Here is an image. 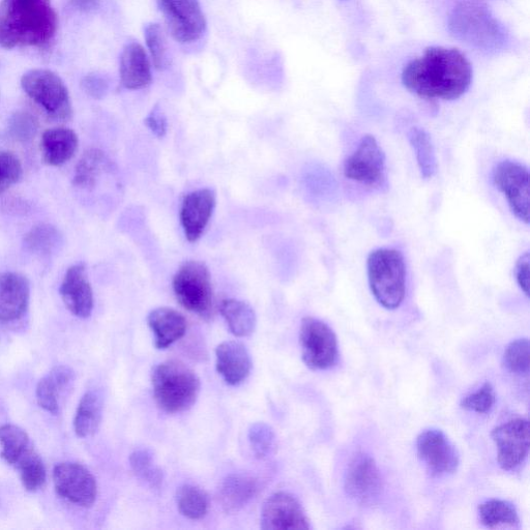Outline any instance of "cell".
Masks as SVG:
<instances>
[{
    "instance_id": "e0dca14e",
    "label": "cell",
    "mask_w": 530,
    "mask_h": 530,
    "mask_svg": "<svg viewBox=\"0 0 530 530\" xmlns=\"http://www.w3.org/2000/svg\"><path fill=\"white\" fill-rule=\"evenodd\" d=\"M60 292L66 307L73 315L79 318L91 316L94 309V292L84 264H75L67 271Z\"/></svg>"
},
{
    "instance_id": "5bb4252c",
    "label": "cell",
    "mask_w": 530,
    "mask_h": 530,
    "mask_svg": "<svg viewBox=\"0 0 530 530\" xmlns=\"http://www.w3.org/2000/svg\"><path fill=\"white\" fill-rule=\"evenodd\" d=\"M491 437L497 447V461L505 470L524 462L529 452V423L518 419L496 427Z\"/></svg>"
},
{
    "instance_id": "5b68a950",
    "label": "cell",
    "mask_w": 530,
    "mask_h": 530,
    "mask_svg": "<svg viewBox=\"0 0 530 530\" xmlns=\"http://www.w3.org/2000/svg\"><path fill=\"white\" fill-rule=\"evenodd\" d=\"M176 299L189 312L209 320L215 315L216 302L212 277L208 267L198 260H189L173 277Z\"/></svg>"
},
{
    "instance_id": "d6986e66",
    "label": "cell",
    "mask_w": 530,
    "mask_h": 530,
    "mask_svg": "<svg viewBox=\"0 0 530 530\" xmlns=\"http://www.w3.org/2000/svg\"><path fill=\"white\" fill-rule=\"evenodd\" d=\"M217 371L227 385L235 387L243 384L252 370V360L245 345L226 341L216 349Z\"/></svg>"
},
{
    "instance_id": "603a6c76",
    "label": "cell",
    "mask_w": 530,
    "mask_h": 530,
    "mask_svg": "<svg viewBox=\"0 0 530 530\" xmlns=\"http://www.w3.org/2000/svg\"><path fill=\"white\" fill-rule=\"evenodd\" d=\"M74 377V371L70 367H54L39 381L36 392L39 405L49 414L57 415L60 412L61 396L71 387Z\"/></svg>"
},
{
    "instance_id": "8d00e7d4",
    "label": "cell",
    "mask_w": 530,
    "mask_h": 530,
    "mask_svg": "<svg viewBox=\"0 0 530 530\" xmlns=\"http://www.w3.org/2000/svg\"><path fill=\"white\" fill-rule=\"evenodd\" d=\"M39 122L36 117L29 112H16L9 121V134L19 142H29L33 140L38 132Z\"/></svg>"
},
{
    "instance_id": "7a4b0ae2",
    "label": "cell",
    "mask_w": 530,
    "mask_h": 530,
    "mask_svg": "<svg viewBox=\"0 0 530 530\" xmlns=\"http://www.w3.org/2000/svg\"><path fill=\"white\" fill-rule=\"evenodd\" d=\"M57 14L51 0H2L0 46L45 47L57 32Z\"/></svg>"
},
{
    "instance_id": "30bf717a",
    "label": "cell",
    "mask_w": 530,
    "mask_h": 530,
    "mask_svg": "<svg viewBox=\"0 0 530 530\" xmlns=\"http://www.w3.org/2000/svg\"><path fill=\"white\" fill-rule=\"evenodd\" d=\"M493 183L506 197L515 217L529 224V171L521 163L506 160L493 169Z\"/></svg>"
},
{
    "instance_id": "7bdbcfd3",
    "label": "cell",
    "mask_w": 530,
    "mask_h": 530,
    "mask_svg": "<svg viewBox=\"0 0 530 530\" xmlns=\"http://www.w3.org/2000/svg\"><path fill=\"white\" fill-rule=\"evenodd\" d=\"M83 88L91 97L95 99H102L108 91V84L103 77L91 75L85 77L83 81Z\"/></svg>"
},
{
    "instance_id": "ab89813d",
    "label": "cell",
    "mask_w": 530,
    "mask_h": 530,
    "mask_svg": "<svg viewBox=\"0 0 530 530\" xmlns=\"http://www.w3.org/2000/svg\"><path fill=\"white\" fill-rule=\"evenodd\" d=\"M494 404V389L489 382H486L476 393L466 396L461 402V407L465 410L478 412V414H487Z\"/></svg>"
},
{
    "instance_id": "e575fe53",
    "label": "cell",
    "mask_w": 530,
    "mask_h": 530,
    "mask_svg": "<svg viewBox=\"0 0 530 530\" xmlns=\"http://www.w3.org/2000/svg\"><path fill=\"white\" fill-rule=\"evenodd\" d=\"M248 437L251 449L258 459L269 458L275 453L276 434L268 424L256 423L252 425Z\"/></svg>"
},
{
    "instance_id": "ac0fdd59",
    "label": "cell",
    "mask_w": 530,
    "mask_h": 530,
    "mask_svg": "<svg viewBox=\"0 0 530 530\" xmlns=\"http://www.w3.org/2000/svg\"><path fill=\"white\" fill-rule=\"evenodd\" d=\"M31 298V285L18 273L0 274V321L12 322L27 311Z\"/></svg>"
},
{
    "instance_id": "7c38bea8",
    "label": "cell",
    "mask_w": 530,
    "mask_h": 530,
    "mask_svg": "<svg viewBox=\"0 0 530 530\" xmlns=\"http://www.w3.org/2000/svg\"><path fill=\"white\" fill-rule=\"evenodd\" d=\"M261 528L264 530L310 529L309 519L299 500L286 492L268 498L261 511Z\"/></svg>"
},
{
    "instance_id": "74e56055",
    "label": "cell",
    "mask_w": 530,
    "mask_h": 530,
    "mask_svg": "<svg viewBox=\"0 0 530 530\" xmlns=\"http://www.w3.org/2000/svg\"><path fill=\"white\" fill-rule=\"evenodd\" d=\"M505 365L509 371L519 375L529 372V341L519 339L512 342L505 351Z\"/></svg>"
},
{
    "instance_id": "d590c367",
    "label": "cell",
    "mask_w": 530,
    "mask_h": 530,
    "mask_svg": "<svg viewBox=\"0 0 530 530\" xmlns=\"http://www.w3.org/2000/svg\"><path fill=\"white\" fill-rule=\"evenodd\" d=\"M144 38L155 68L165 70L169 65L166 38L158 23H149L144 28Z\"/></svg>"
},
{
    "instance_id": "b9f144b4",
    "label": "cell",
    "mask_w": 530,
    "mask_h": 530,
    "mask_svg": "<svg viewBox=\"0 0 530 530\" xmlns=\"http://www.w3.org/2000/svg\"><path fill=\"white\" fill-rule=\"evenodd\" d=\"M529 269L530 256L529 252H525L517 260L515 267V276L519 287L525 293L526 297H529Z\"/></svg>"
},
{
    "instance_id": "cb8c5ba5",
    "label": "cell",
    "mask_w": 530,
    "mask_h": 530,
    "mask_svg": "<svg viewBox=\"0 0 530 530\" xmlns=\"http://www.w3.org/2000/svg\"><path fill=\"white\" fill-rule=\"evenodd\" d=\"M77 134L68 128H54L44 132L41 151L49 166H62L69 162L78 150Z\"/></svg>"
},
{
    "instance_id": "44dd1931",
    "label": "cell",
    "mask_w": 530,
    "mask_h": 530,
    "mask_svg": "<svg viewBox=\"0 0 530 530\" xmlns=\"http://www.w3.org/2000/svg\"><path fill=\"white\" fill-rule=\"evenodd\" d=\"M259 490V482L254 477L233 474L221 483L219 502L226 513H238L256 497Z\"/></svg>"
},
{
    "instance_id": "9c48e42d",
    "label": "cell",
    "mask_w": 530,
    "mask_h": 530,
    "mask_svg": "<svg viewBox=\"0 0 530 530\" xmlns=\"http://www.w3.org/2000/svg\"><path fill=\"white\" fill-rule=\"evenodd\" d=\"M171 37L181 44L198 41L206 28L199 0H157Z\"/></svg>"
},
{
    "instance_id": "ffe728a7",
    "label": "cell",
    "mask_w": 530,
    "mask_h": 530,
    "mask_svg": "<svg viewBox=\"0 0 530 530\" xmlns=\"http://www.w3.org/2000/svg\"><path fill=\"white\" fill-rule=\"evenodd\" d=\"M120 77L122 85L130 91L142 90L152 83V65L142 45L128 43L121 55Z\"/></svg>"
},
{
    "instance_id": "7402d4cb",
    "label": "cell",
    "mask_w": 530,
    "mask_h": 530,
    "mask_svg": "<svg viewBox=\"0 0 530 530\" xmlns=\"http://www.w3.org/2000/svg\"><path fill=\"white\" fill-rule=\"evenodd\" d=\"M147 323L155 335V345L158 349L168 348L182 339L187 332L186 318L180 312L167 307L153 310L147 316Z\"/></svg>"
},
{
    "instance_id": "ee69618b",
    "label": "cell",
    "mask_w": 530,
    "mask_h": 530,
    "mask_svg": "<svg viewBox=\"0 0 530 530\" xmlns=\"http://www.w3.org/2000/svg\"><path fill=\"white\" fill-rule=\"evenodd\" d=\"M72 3L81 11L90 12L98 8L100 0H72Z\"/></svg>"
},
{
    "instance_id": "836d02e7",
    "label": "cell",
    "mask_w": 530,
    "mask_h": 530,
    "mask_svg": "<svg viewBox=\"0 0 530 530\" xmlns=\"http://www.w3.org/2000/svg\"><path fill=\"white\" fill-rule=\"evenodd\" d=\"M131 467L138 478L152 487L159 488L163 482L162 470L156 466L154 454L147 449H139L130 456Z\"/></svg>"
},
{
    "instance_id": "ba28073f",
    "label": "cell",
    "mask_w": 530,
    "mask_h": 530,
    "mask_svg": "<svg viewBox=\"0 0 530 530\" xmlns=\"http://www.w3.org/2000/svg\"><path fill=\"white\" fill-rule=\"evenodd\" d=\"M300 342L305 364L313 370L332 368L338 360V341L334 331L316 318L302 321Z\"/></svg>"
},
{
    "instance_id": "277c9868",
    "label": "cell",
    "mask_w": 530,
    "mask_h": 530,
    "mask_svg": "<svg viewBox=\"0 0 530 530\" xmlns=\"http://www.w3.org/2000/svg\"><path fill=\"white\" fill-rule=\"evenodd\" d=\"M370 289L379 305L398 309L406 292V268L402 253L395 249H377L367 260Z\"/></svg>"
},
{
    "instance_id": "d6a6232c",
    "label": "cell",
    "mask_w": 530,
    "mask_h": 530,
    "mask_svg": "<svg viewBox=\"0 0 530 530\" xmlns=\"http://www.w3.org/2000/svg\"><path fill=\"white\" fill-rule=\"evenodd\" d=\"M23 487L29 492L40 490L46 483L47 474L43 460L33 450L16 467Z\"/></svg>"
},
{
    "instance_id": "f546056e",
    "label": "cell",
    "mask_w": 530,
    "mask_h": 530,
    "mask_svg": "<svg viewBox=\"0 0 530 530\" xmlns=\"http://www.w3.org/2000/svg\"><path fill=\"white\" fill-rule=\"evenodd\" d=\"M176 505L183 516L200 520L209 513L210 498L201 488L186 484L176 492Z\"/></svg>"
},
{
    "instance_id": "3957f363",
    "label": "cell",
    "mask_w": 530,
    "mask_h": 530,
    "mask_svg": "<svg viewBox=\"0 0 530 530\" xmlns=\"http://www.w3.org/2000/svg\"><path fill=\"white\" fill-rule=\"evenodd\" d=\"M154 397L167 414H181L190 409L200 393V379L180 361H166L157 365L152 374Z\"/></svg>"
},
{
    "instance_id": "6da1fadb",
    "label": "cell",
    "mask_w": 530,
    "mask_h": 530,
    "mask_svg": "<svg viewBox=\"0 0 530 530\" xmlns=\"http://www.w3.org/2000/svg\"><path fill=\"white\" fill-rule=\"evenodd\" d=\"M471 81L473 68L455 48H428L402 72L407 90L425 100H457L468 91Z\"/></svg>"
},
{
    "instance_id": "4316f807",
    "label": "cell",
    "mask_w": 530,
    "mask_h": 530,
    "mask_svg": "<svg viewBox=\"0 0 530 530\" xmlns=\"http://www.w3.org/2000/svg\"><path fill=\"white\" fill-rule=\"evenodd\" d=\"M0 445L3 448L0 457L15 467L35 450L28 434L22 428L12 424L0 426Z\"/></svg>"
},
{
    "instance_id": "4fadbf2b",
    "label": "cell",
    "mask_w": 530,
    "mask_h": 530,
    "mask_svg": "<svg viewBox=\"0 0 530 530\" xmlns=\"http://www.w3.org/2000/svg\"><path fill=\"white\" fill-rule=\"evenodd\" d=\"M417 451L432 476L452 475L459 466V456L455 447L439 430H427L420 434Z\"/></svg>"
},
{
    "instance_id": "d4e9b609",
    "label": "cell",
    "mask_w": 530,
    "mask_h": 530,
    "mask_svg": "<svg viewBox=\"0 0 530 530\" xmlns=\"http://www.w3.org/2000/svg\"><path fill=\"white\" fill-rule=\"evenodd\" d=\"M104 410V397L99 390H90L82 397L74 419L77 436H93L100 428Z\"/></svg>"
},
{
    "instance_id": "9a60e30c",
    "label": "cell",
    "mask_w": 530,
    "mask_h": 530,
    "mask_svg": "<svg viewBox=\"0 0 530 530\" xmlns=\"http://www.w3.org/2000/svg\"><path fill=\"white\" fill-rule=\"evenodd\" d=\"M216 193L211 189H200L186 195L181 208V223L186 239L197 242L209 225L215 208Z\"/></svg>"
},
{
    "instance_id": "52a82bcc",
    "label": "cell",
    "mask_w": 530,
    "mask_h": 530,
    "mask_svg": "<svg viewBox=\"0 0 530 530\" xmlns=\"http://www.w3.org/2000/svg\"><path fill=\"white\" fill-rule=\"evenodd\" d=\"M346 179L382 189L388 185L387 158L376 138L365 135L357 150L344 163Z\"/></svg>"
},
{
    "instance_id": "484cf974",
    "label": "cell",
    "mask_w": 530,
    "mask_h": 530,
    "mask_svg": "<svg viewBox=\"0 0 530 530\" xmlns=\"http://www.w3.org/2000/svg\"><path fill=\"white\" fill-rule=\"evenodd\" d=\"M220 313L234 336L243 338L254 333L257 317L248 303L234 299L223 300L220 304Z\"/></svg>"
},
{
    "instance_id": "f1b7e54d",
    "label": "cell",
    "mask_w": 530,
    "mask_h": 530,
    "mask_svg": "<svg viewBox=\"0 0 530 530\" xmlns=\"http://www.w3.org/2000/svg\"><path fill=\"white\" fill-rule=\"evenodd\" d=\"M408 140L416 155L417 163L425 180H430L437 172V159L432 139L422 128H412Z\"/></svg>"
},
{
    "instance_id": "2e32d148",
    "label": "cell",
    "mask_w": 530,
    "mask_h": 530,
    "mask_svg": "<svg viewBox=\"0 0 530 530\" xmlns=\"http://www.w3.org/2000/svg\"><path fill=\"white\" fill-rule=\"evenodd\" d=\"M348 495L361 503L371 502L381 490L379 469L369 455L358 454L348 465L345 477Z\"/></svg>"
},
{
    "instance_id": "8992f818",
    "label": "cell",
    "mask_w": 530,
    "mask_h": 530,
    "mask_svg": "<svg viewBox=\"0 0 530 530\" xmlns=\"http://www.w3.org/2000/svg\"><path fill=\"white\" fill-rule=\"evenodd\" d=\"M25 94L44 108L54 120L67 121L73 114L68 88L63 79L46 69L28 71L21 78Z\"/></svg>"
},
{
    "instance_id": "4dcf8cb0",
    "label": "cell",
    "mask_w": 530,
    "mask_h": 530,
    "mask_svg": "<svg viewBox=\"0 0 530 530\" xmlns=\"http://www.w3.org/2000/svg\"><path fill=\"white\" fill-rule=\"evenodd\" d=\"M479 517L481 523L488 528H514L519 525L516 509L505 500H487L479 507Z\"/></svg>"
},
{
    "instance_id": "60d3db41",
    "label": "cell",
    "mask_w": 530,
    "mask_h": 530,
    "mask_svg": "<svg viewBox=\"0 0 530 530\" xmlns=\"http://www.w3.org/2000/svg\"><path fill=\"white\" fill-rule=\"evenodd\" d=\"M144 123L158 138H163L167 133V119L159 105L146 116Z\"/></svg>"
},
{
    "instance_id": "8fae6325",
    "label": "cell",
    "mask_w": 530,
    "mask_h": 530,
    "mask_svg": "<svg viewBox=\"0 0 530 530\" xmlns=\"http://www.w3.org/2000/svg\"><path fill=\"white\" fill-rule=\"evenodd\" d=\"M53 482L58 495L83 508L92 507L98 496L96 478L79 463L57 464L53 470Z\"/></svg>"
},
{
    "instance_id": "83f0119b",
    "label": "cell",
    "mask_w": 530,
    "mask_h": 530,
    "mask_svg": "<svg viewBox=\"0 0 530 530\" xmlns=\"http://www.w3.org/2000/svg\"><path fill=\"white\" fill-rule=\"evenodd\" d=\"M108 167L109 160L104 152L88 150L76 165L73 184L78 188L92 189Z\"/></svg>"
},
{
    "instance_id": "1f68e13d",
    "label": "cell",
    "mask_w": 530,
    "mask_h": 530,
    "mask_svg": "<svg viewBox=\"0 0 530 530\" xmlns=\"http://www.w3.org/2000/svg\"><path fill=\"white\" fill-rule=\"evenodd\" d=\"M62 243L63 237L60 230L50 224H40L34 227L24 238L26 249L43 257L52 255Z\"/></svg>"
},
{
    "instance_id": "f35d334b",
    "label": "cell",
    "mask_w": 530,
    "mask_h": 530,
    "mask_svg": "<svg viewBox=\"0 0 530 530\" xmlns=\"http://www.w3.org/2000/svg\"><path fill=\"white\" fill-rule=\"evenodd\" d=\"M22 164L11 152H0V194L17 184L22 176Z\"/></svg>"
}]
</instances>
